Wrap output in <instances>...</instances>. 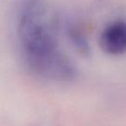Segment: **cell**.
Wrapping results in <instances>:
<instances>
[{"mask_svg":"<svg viewBox=\"0 0 126 126\" xmlns=\"http://www.w3.org/2000/svg\"><path fill=\"white\" fill-rule=\"evenodd\" d=\"M54 22L45 1L23 2L17 22L23 59L38 77L54 82H69L77 76V69L60 47Z\"/></svg>","mask_w":126,"mask_h":126,"instance_id":"6da1fadb","label":"cell"},{"mask_svg":"<svg viewBox=\"0 0 126 126\" xmlns=\"http://www.w3.org/2000/svg\"><path fill=\"white\" fill-rule=\"evenodd\" d=\"M100 46L107 54L119 56L126 49V24L118 19L104 28L100 35Z\"/></svg>","mask_w":126,"mask_h":126,"instance_id":"7a4b0ae2","label":"cell"}]
</instances>
